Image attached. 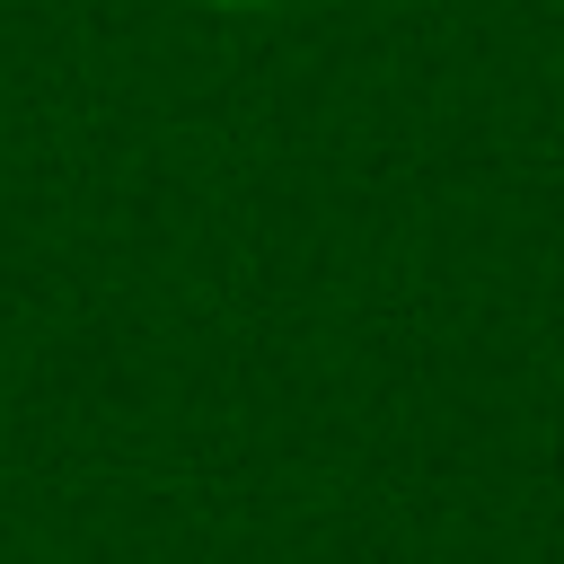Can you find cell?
I'll return each instance as SVG.
<instances>
[{
    "label": "cell",
    "mask_w": 564,
    "mask_h": 564,
    "mask_svg": "<svg viewBox=\"0 0 564 564\" xmlns=\"http://www.w3.org/2000/svg\"><path fill=\"white\" fill-rule=\"evenodd\" d=\"M203 9H273V0H203Z\"/></svg>",
    "instance_id": "cell-1"
}]
</instances>
